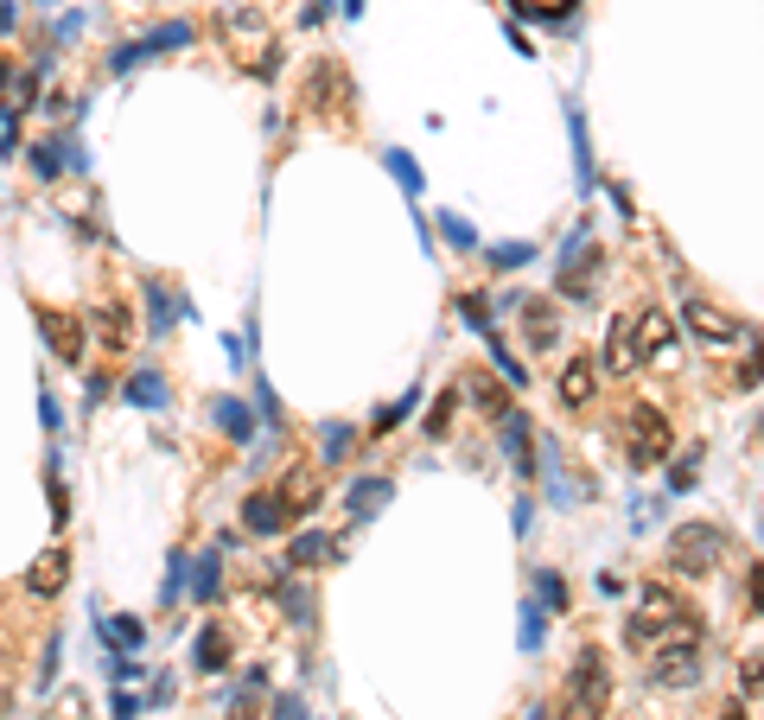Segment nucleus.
<instances>
[{
    "label": "nucleus",
    "mask_w": 764,
    "mask_h": 720,
    "mask_svg": "<svg viewBox=\"0 0 764 720\" xmlns=\"http://www.w3.org/2000/svg\"><path fill=\"white\" fill-rule=\"evenodd\" d=\"M33 326L38 339L51 344V357L58 364H83V351H90V332H83V319H71V312H58V306H33Z\"/></svg>",
    "instance_id": "0eeeda50"
},
{
    "label": "nucleus",
    "mask_w": 764,
    "mask_h": 720,
    "mask_svg": "<svg viewBox=\"0 0 764 720\" xmlns=\"http://www.w3.org/2000/svg\"><path fill=\"white\" fill-rule=\"evenodd\" d=\"M592 396H599V364H592V357H567V370H561V409L586 415Z\"/></svg>",
    "instance_id": "ddd939ff"
},
{
    "label": "nucleus",
    "mask_w": 764,
    "mask_h": 720,
    "mask_svg": "<svg viewBox=\"0 0 764 720\" xmlns=\"http://www.w3.org/2000/svg\"><path fill=\"white\" fill-rule=\"evenodd\" d=\"M319 20H326V0H313V7H306V26H319Z\"/></svg>",
    "instance_id": "49530a36"
},
{
    "label": "nucleus",
    "mask_w": 764,
    "mask_h": 720,
    "mask_svg": "<svg viewBox=\"0 0 764 720\" xmlns=\"http://www.w3.org/2000/svg\"><path fill=\"white\" fill-rule=\"evenodd\" d=\"M516 306H522V339L536 351H554L561 344V306L554 300H516Z\"/></svg>",
    "instance_id": "2eb2a0df"
},
{
    "label": "nucleus",
    "mask_w": 764,
    "mask_h": 720,
    "mask_svg": "<svg viewBox=\"0 0 764 720\" xmlns=\"http://www.w3.org/2000/svg\"><path fill=\"white\" fill-rule=\"evenodd\" d=\"M675 645V638H701V618H689V606L662 587V580H644L637 587V612L624 618V645L631 650H650V645Z\"/></svg>",
    "instance_id": "f257e3e1"
},
{
    "label": "nucleus",
    "mask_w": 764,
    "mask_h": 720,
    "mask_svg": "<svg viewBox=\"0 0 764 720\" xmlns=\"http://www.w3.org/2000/svg\"><path fill=\"white\" fill-rule=\"evenodd\" d=\"M287 562L293 568H326V562H338V542H331L326 530H299L293 548H287Z\"/></svg>",
    "instance_id": "aec40b11"
},
{
    "label": "nucleus",
    "mask_w": 764,
    "mask_h": 720,
    "mask_svg": "<svg viewBox=\"0 0 764 720\" xmlns=\"http://www.w3.org/2000/svg\"><path fill=\"white\" fill-rule=\"evenodd\" d=\"M452 409H459V396H452V389H446V396H439L434 409H427V434H434V440L446 434V427H452Z\"/></svg>",
    "instance_id": "72a5a7b5"
},
{
    "label": "nucleus",
    "mask_w": 764,
    "mask_h": 720,
    "mask_svg": "<svg viewBox=\"0 0 764 720\" xmlns=\"http://www.w3.org/2000/svg\"><path fill=\"white\" fill-rule=\"evenodd\" d=\"M739 683H745V701L759 695V657H745V663H739Z\"/></svg>",
    "instance_id": "79ce46f5"
},
{
    "label": "nucleus",
    "mask_w": 764,
    "mask_h": 720,
    "mask_svg": "<svg viewBox=\"0 0 764 720\" xmlns=\"http://www.w3.org/2000/svg\"><path fill=\"white\" fill-rule=\"evenodd\" d=\"M268 715H274V720H306V701H299V695H274V701H268Z\"/></svg>",
    "instance_id": "4c0bfd02"
},
{
    "label": "nucleus",
    "mask_w": 764,
    "mask_h": 720,
    "mask_svg": "<svg viewBox=\"0 0 764 720\" xmlns=\"http://www.w3.org/2000/svg\"><path fill=\"white\" fill-rule=\"evenodd\" d=\"M644 683H650V688H694V683H701V645H694V638L662 645L650 657V670H644Z\"/></svg>",
    "instance_id": "6e6552de"
},
{
    "label": "nucleus",
    "mask_w": 764,
    "mask_h": 720,
    "mask_svg": "<svg viewBox=\"0 0 764 720\" xmlns=\"http://www.w3.org/2000/svg\"><path fill=\"white\" fill-rule=\"evenodd\" d=\"M96 332H103V344H109V351H128V332H134V312H128L121 300H103V306H96Z\"/></svg>",
    "instance_id": "4be33fe9"
},
{
    "label": "nucleus",
    "mask_w": 764,
    "mask_h": 720,
    "mask_svg": "<svg viewBox=\"0 0 764 720\" xmlns=\"http://www.w3.org/2000/svg\"><path fill=\"white\" fill-rule=\"evenodd\" d=\"M592 268H599V243H592V229H567V243H561V256H554V294L561 300H592Z\"/></svg>",
    "instance_id": "f03ea898"
},
{
    "label": "nucleus",
    "mask_w": 764,
    "mask_h": 720,
    "mask_svg": "<svg viewBox=\"0 0 764 720\" xmlns=\"http://www.w3.org/2000/svg\"><path fill=\"white\" fill-rule=\"evenodd\" d=\"M33 173H38V179H58V173H64V141H38V147H33Z\"/></svg>",
    "instance_id": "c85d7f7f"
},
{
    "label": "nucleus",
    "mask_w": 764,
    "mask_h": 720,
    "mask_svg": "<svg viewBox=\"0 0 764 720\" xmlns=\"http://www.w3.org/2000/svg\"><path fill=\"white\" fill-rule=\"evenodd\" d=\"M344 13H364V0H344Z\"/></svg>",
    "instance_id": "09e8293b"
},
{
    "label": "nucleus",
    "mask_w": 764,
    "mask_h": 720,
    "mask_svg": "<svg viewBox=\"0 0 764 720\" xmlns=\"http://www.w3.org/2000/svg\"><path fill=\"white\" fill-rule=\"evenodd\" d=\"M281 600H287V618H293V625H313V600H306V587H287Z\"/></svg>",
    "instance_id": "c9c22d12"
},
{
    "label": "nucleus",
    "mask_w": 764,
    "mask_h": 720,
    "mask_svg": "<svg viewBox=\"0 0 764 720\" xmlns=\"http://www.w3.org/2000/svg\"><path fill=\"white\" fill-rule=\"evenodd\" d=\"M13 20H20V7H13V0H0V33H13Z\"/></svg>",
    "instance_id": "a18cd8bd"
},
{
    "label": "nucleus",
    "mask_w": 764,
    "mask_h": 720,
    "mask_svg": "<svg viewBox=\"0 0 764 720\" xmlns=\"http://www.w3.org/2000/svg\"><path fill=\"white\" fill-rule=\"evenodd\" d=\"M631 326H637L644 357H656V364H675V326H669V312L644 306V312H631Z\"/></svg>",
    "instance_id": "f8f14e48"
},
{
    "label": "nucleus",
    "mask_w": 764,
    "mask_h": 720,
    "mask_svg": "<svg viewBox=\"0 0 764 720\" xmlns=\"http://www.w3.org/2000/svg\"><path fill=\"white\" fill-rule=\"evenodd\" d=\"M466 389H472V402H478V415H484V421H504L509 409H516V402H509V389H504L497 377H484V370H478Z\"/></svg>",
    "instance_id": "5701e85b"
},
{
    "label": "nucleus",
    "mask_w": 764,
    "mask_h": 720,
    "mask_svg": "<svg viewBox=\"0 0 764 720\" xmlns=\"http://www.w3.org/2000/svg\"><path fill=\"white\" fill-rule=\"evenodd\" d=\"M389 497H396V485H389V479H357V485L344 492V510H351V523H369V517H376Z\"/></svg>",
    "instance_id": "6ab92c4d"
},
{
    "label": "nucleus",
    "mask_w": 764,
    "mask_h": 720,
    "mask_svg": "<svg viewBox=\"0 0 764 720\" xmlns=\"http://www.w3.org/2000/svg\"><path fill=\"white\" fill-rule=\"evenodd\" d=\"M682 319H689V332L694 339H707V344H752V326L745 319H732V312H720L714 300H701V294H689V306H682Z\"/></svg>",
    "instance_id": "1a4fd4ad"
},
{
    "label": "nucleus",
    "mask_w": 764,
    "mask_h": 720,
    "mask_svg": "<svg viewBox=\"0 0 764 720\" xmlns=\"http://www.w3.org/2000/svg\"><path fill=\"white\" fill-rule=\"evenodd\" d=\"M720 720H752V701H727V708H720Z\"/></svg>",
    "instance_id": "c03bdc74"
},
{
    "label": "nucleus",
    "mask_w": 764,
    "mask_h": 720,
    "mask_svg": "<svg viewBox=\"0 0 764 720\" xmlns=\"http://www.w3.org/2000/svg\"><path fill=\"white\" fill-rule=\"evenodd\" d=\"M624 440H631V465H637V472H644V465H662L669 447H675L669 415H662L656 402H631V415H624Z\"/></svg>",
    "instance_id": "423d86ee"
},
{
    "label": "nucleus",
    "mask_w": 764,
    "mask_h": 720,
    "mask_svg": "<svg viewBox=\"0 0 764 720\" xmlns=\"http://www.w3.org/2000/svg\"><path fill=\"white\" fill-rule=\"evenodd\" d=\"M439 224H446V243H452V249H478L472 224H459V217H439Z\"/></svg>",
    "instance_id": "58836bf2"
},
{
    "label": "nucleus",
    "mask_w": 764,
    "mask_h": 720,
    "mask_svg": "<svg viewBox=\"0 0 764 720\" xmlns=\"http://www.w3.org/2000/svg\"><path fill=\"white\" fill-rule=\"evenodd\" d=\"M191 663H198L204 676H223V670H230V625H204L198 645H191Z\"/></svg>",
    "instance_id": "a211bd4d"
},
{
    "label": "nucleus",
    "mask_w": 764,
    "mask_h": 720,
    "mask_svg": "<svg viewBox=\"0 0 764 720\" xmlns=\"http://www.w3.org/2000/svg\"><path fill=\"white\" fill-rule=\"evenodd\" d=\"M191 38H198V26H191V20H160L153 33L121 38V45H115V51H109V71H115V76H128V71H141L146 58H160V51H185Z\"/></svg>",
    "instance_id": "20e7f679"
},
{
    "label": "nucleus",
    "mask_w": 764,
    "mask_h": 720,
    "mask_svg": "<svg viewBox=\"0 0 764 720\" xmlns=\"http://www.w3.org/2000/svg\"><path fill=\"white\" fill-rule=\"evenodd\" d=\"M414 402H421V389H408L396 409H376V434H396L401 421H408V409H414Z\"/></svg>",
    "instance_id": "2f4dec72"
},
{
    "label": "nucleus",
    "mask_w": 764,
    "mask_h": 720,
    "mask_svg": "<svg viewBox=\"0 0 764 720\" xmlns=\"http://www.w3.org/2000/svg\"><path fill=\"white\" fill-rule=\"evenodd\" d=\"M13 83H20V64H13V58H0V90H7V96H13Z\"/></svg>",
    "instance_id": "37998d69"
},
{
    "label": "nucleus",
    "mask_w": 764,
    "mask_h": 720,
    "mask_svg": "<svg viewBox=\"0 0 764 720\" xmlns=\"http://www.w3.org/2000/svg\"><path fill=\"white\" fill-rule=\"evenodd\" d=\"M141 294H146V306H153V332H173V319L185 312V300L173 294V287H166V281H160V274H146Z\"/></svg>",
    "instance_id": "412c9836"
},
{
    "label": "nucleus",
    "mask_w": 764,
    "mask_h": 720,
    "mask_svg": "<svg viewBox=\"0 0 764 720\" xmlns=\"http://www.w3.org/2000/svg\"><path fill=\"white\" fill-rule=\"evenodd\" d=\"M383 166H389V173L401 179V191H408V198H421V166H414V160H408L401 147H389V153H383Z\"/></svg>",
    "instance_id": "cd10ccee"
},
{
    "label": "nucleus",
    "mask_w": 764,
    "mask_h": 720,
    "mask_svg": "<svg viewBox=\"0 0 764 720\" xmlns=\"http://www.w3.org/2000/svg\"><path fill=\"white\" fill-rule=\"evenodd\" d=\"M529 720H554V708H529Z\"/></svg>",
    "instance_id": "de8ad7c7"
},
{
    "label": "nucleus",
    "mask_w": 764,
    "mask_h": 720,
    "mask_svg": "<svg viewBox=\"0 0 764 720\" xmlns=\"http://www.w3.org/2000/svg\"><path fill=\"white\" fill-rule=\"evenodd\" d=\"M218 427L230 434V440H249V434H255L249 402H236V396H223V402H218Z\"/></svg>",
    "instance_id": "bb28decb"
},
{
    "label": "nucleus",
    "mask_w": 764,
    "mask_h": 720,
    "mask_svg": "<svg viewBox=\"0 0 764 720\" xmlns=\"http://www.w3.org/2000/svg\"><path fill=\"white\" fill-rule=\"evenodd\" d=\"M606 701H612V670L586 645L574 663V683H567V720H606Z\"/></svg>",
    "instance_id": "39448f33"
},
{
    "label": "nucleus",
    "mask_w": 764,
    "mask_h": 720,
    "mask_svg": "<svg viewBox=\"0 0 764 720\" xmlns=\"http://www.w3.org/2000/svg\"><path fill=\"white\" fill-rule=\"evenodd\" d=\"M727 530H714V523H682V530L669 535V574H714L727 562Z\"/></svg>",
    "instance_id": "7ed1b4c3"
},
{
    "label": "nucleus",
    "mask_w": 764,
    "mask_h": 720,
    "mask_svg": "<svg viewBox=\"0 0 764 720\" xmlns=\"http://www.w3.org/2000/svg\"><path fill=\"white\" fill-rule=\"evenodd\" d=\"M64 580H71V555H64V548H45L33 562V574H26V593H33V600H58Z\"/></svg>",
    "instance_id": "4468645a"
},
{
    "label": "nucleus",
    "mask_w": 764,
    "mask_h": 720,
    "mask_svg": "<svg viewBox=\"0 0 764 720\" xmlns=\"http://www.w3.org/2000/svg\"><path fill=\"white\" fill-rule=\"evenodd\" d=\"M319 453H326V465L351 459V453H357V427H344V421H326V427H319Z\"/></svg>",
    "instance_id": "a878e982"
},
{
    "label": "nucleus",
    "mask_w": 764,
    "mask_h": 720,
    "mask_svg": "<svg viewBox=\"0 0 764 720\" xmlns=\"http://www.w3.org/2000/svg\"><path fill=\"white\" fill-rule=\"evenodd\" d=\"M529 256H536L529 243H497V249H484V262H491V268H504V274H509V268H522Z\"/></svg>",
    "instance_id": "7c9ffc66"
},
{
    "label": "nucleus",
    "mask_w": 764,
    "mask_h": 720,
    "mask_svg": "<svg viewBox=\"0 0 764 720\" xmlns=\"http://www.w3.org/2000/svg\"><path fill=\"white\" fill-rule=\"evenodd\" d=\"M185 574H191V562L179 555V562H173V574H166V600H179V593H185Z\"/></svg>",
    "instance_id": "ea45409f"
},
{
    "label": "nucleus",
    "mask_w": 764,
    "mask_h": 720,
    "mask_svg": "<svg viewBox=\"0 0 764 720\" xmlns=\"http://www.w3.org/2000/svg\"><path fill=\"white\" fill-rule=\"evenodd\" d=\"M103 638H109V645H128V650H134V645L146 638V625H141V618H103Z\"/></svg>",
    "instance_id": "c756f323"
},
{
    "label": "nucleus",
    "mask_w": 764,
    "mask_h": 720,
    "mask_svg": "<svg viewBox=\"0 0 764 720\" xmlns=\"http://www.w3.org/2000/svg\"><path fill=\"white\" fill-rule=\"evenodd\" d=\"M644 364V344H637V326H631V312L612 319V332H606V357H599V370H612V377H631Z\"/></svg>",
    "instance_id": "9d476101"
},
{
    "label": "nucleus",
    "mask_w": 764,
    "mask_h": 720,
    "mask_svg": "<svg viewBox=\"0 0 764 720\" xmlns=\"http://www.w3.org/2000/svg\"><path fill=\"white\" fill-rule=\"evenodd\" d=\"M497 434H504V453H509V465H516L522 479H536V447H529V415H522V409H509V415L497 421Z\"/></svg>",
    "instance_id": "dca6fc26"
},
{
    "label": "nucleus",
    "mask_w": 764,
    "mask_h": 720,
    "mask_svg": "<svg viewBox=\"0 0 764 720\" xmlns=\"http://www.w3.org/2000/svg\"><path fill=\"white\" fill-rule=\"evenodd\" d=\"M287 523H293V517H287V504H281L274 492H255L249 504H243V530H249V535H281Z\"/></svg>",
    "instance_id": "f3484780"
},
{
    "label": "nucleus",
    "mask_w": 764,
    "mask_h": 720,
    "mask_svg": "<svg viewBox=\"0 0 764 720\" xmlns=\"http://www.w3.org/2000/svg\"><path fill=\"white\" fill-rule=\"evenodd\" d=\"M185 587H191V593H198L204 606L218 600V587H223V555H218V548H211V555H198V568L185 574Z\"/></svg>",
    "instance_id": "393cba45"
},
{
    "label": "nucleus",
    "mask_w": 764,
    "mask_h": 720,
    "mask_svg": "<svg viewBox=\"0 0 764 720\" xmlns=\"http://www.w3.org/2000/svg\"><path fill=\"white\" fill-rule=\"evenodd\" d=\"M274 497L287 504V517H306V510H319V479H306V472H287Z\"/></svg>",
    "instance_id": "b1692460"
},
{
    "label": "nucleus",
    "mask_w": 764,
    "mask_h": 720,
    "mask_svg": "<svg viewBox=\"0 0 764 720\" xmlns=\"http://www.w3.org/2000/svg\"><path fill=\"white\" fill-rule=\"evenodd\" d=\"M522 645H529V650L542 645V612H536V606H529V618H522Z\"/></svg>",
    "instance_id": "a19ab883"
},
{
    "label": "nucleus",
    "mask_w": 764,
    "mask_h": 720,
    "mask_svg": "<svg viewBox=\"0 0 764 720\" xmlns=\"http://www.w3.org/2000/svg\"><path fill=\"white\" fill-rule=\"evenodd\" d=\"M459 306H466V319H472L478 332H491V319H497V312H491V300H484V294H459Z\"/></svg>",
    "instance_id": "f704fd0d"
},
{
    "label": "nucleus",
    "mask_w": 764,
    "mask_h": 720,
    "mask_svg": "<svg viewBox=\"0 0 764 720\" xmlns=\"http://www.w3.org/2000/svg\"><path fill=\"white\" fill-rule=\"evenodd\" d=\"M694 459H701V453H689L682 465H669V492H689L694 479H701V465H694Z\"/></svg>",
    "instance_id": "e433bc0d"
},
{
    "label": "nucleus",
    "mask_w": 764,
    "mask_h": 720,
    "mask_svg": "<svg viewBox=\"0 0 764 720\" xmlns=\"http://www.w3.org/2000/svg\"><path fill=\"white\" fill-rule=\"evenodd\" d=\"M121 396H128V409H173V389H166V370L160 364H141V370H128L121 377Z\"/></svg>",
    "instance_id": "9b49d317"
},
{
    "label": "nucleus",
    "mask_w": 764,
    "mask_h": 720,
    "mask_svg": "<svg viewBox=\"0 0 764 720\" xmlns=\"http://www.w3.org/2000/svg\"><path fill=\"white\" fill-rule=\"evenodd\" d=\"M536 593H542V606L548 612H567V587H561V574H536Z\"/></svg>",
    "instance_id": "473e14b6"
}]
</instances>
